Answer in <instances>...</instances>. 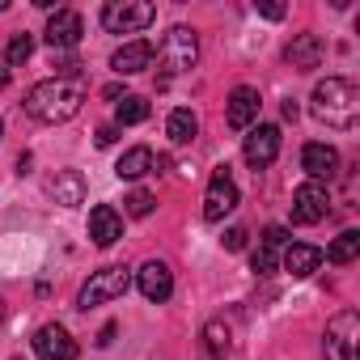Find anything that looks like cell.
Wrapping results in <instances>:
<instances>
[{"label":"cell","mask_w":360,"mask_h":360,"mask_svg":"<svg viewBox=\"0 0 360 360\" xmlns=\"http://www.w3.org/2000/svg\"><path fill=\"white\" fill-rule=\"evenodd\" d=\"M195 131H200V119H195V110H187V106L169 110V119H165V136H169L174 144H191V140H195Z\"/></svg>","instance_id":"obj_21"},{"label":"cell","mask_w":360,"mask_h":360,"mask_svg":"<svg viewBox=\"0 0 360 360\" xmlns=\"http://www.w3.org/2000/svg\"><path fill=\"white\" fill-rule=\"evenodd\" d=\"M0 136H5V123H0Z\"/></svg>","instance_id":"obj_32"},{"label":"cell","mask_w":360,"mask_h":360,"mask_svg":"<svg viewBox=\"0 0 360 360\" xmlns=\"http://www.w3.org/2000/svg\"><path fill=\"white\" fill-rule=\"evenodd\" d=\"M309 102H314V115H318L326 127H335V131H347V127H356V119H360V94H356V85L343 81V77L318 81Z\"/></svg>","instance_id":"obj_2"},{"label":"cell","mask_w":360,"mask_h":360,"mask_svg":"<svg viewBox=\"0 0 360 360\" xmlns=\"http://www.w3.org/2000/svg\"><path fill=\"white\" fill-rule=\"evenodd\" d=\"M322 56H326V43H322L318 34H297V39L288 43V51H284V60H288L297 72H314V68L322 64Z\"/></svg>","instance_id":"obj_14"},{"label":"cell","mask_w":360,"mask_h":360,"mask_svg":"<svg viewBox=\"0 0 360 360\" xmlns=\"http://www.w3.org/2000/svg\"><path fill=\"white\" fill-rule=\"evenodd\" d=\"M43 34H47L51 51H72V47L81 43V34H85V22H81V13H72V9H56Z\"/></svg>","instance_id":"obj_8"},{"label":"cell","mask_w":360,"mask_h":360,"mask_svg":"<svg viewBox=\"0 0 360 360\" xmlns=\"http://www.w3.org/2000/svg\"><path fill=\"white\" fill-rule=\"evenodd\" d=\"M9 85V68H0V89H5Z\"/></svg>","instance_id":"obj_31"},{"label":"cell","mask_w":360,"mask_h":360,"mask_svg":"<svg viewBox=\"0 0 360 360\" xmlns=\"http://www.w3.org/2000/svg\"><path fill=\"white\" fill-rule=\"evenodd\" d=\"M326 187L322 183H301L297 191H292V221L297 225H318L322 217H326Z\"/></svg>","instance_id":"obj_9"},{"label":"cell","mask_w":360,"mask_h":360,"mask_svg":"<svg viewBox=\"0 0 360 360\" xmlns=\"http://www.w3.org/2000/svg\"><path fill=\"white\" fill-rule=\"evenodd\" d=\"M322 352H326V360H356V352H360V314L356 309H343L326 322Z\"/></svg>","instance_id":"obj_4"},{"label":"cell","mask_w":360,"mask_h":360,"mask_svg":"<svg viewBox=\"0 0 360 360\" xmlns=\"http://www.w3.org/2000/svg\"><path fill=\"white\" fill-rule=\"evenodd\" d=\"M284 271L288 276H297V280H305V276H314L318 267H322V250L318 246H305V242H292V246H284Z\"/></svg>","instance_id":"obj_19"},{"label":"cell","mask_w":360,"mask_h":360,"mask_svg":"<svg viewBox=\"0 0 360 360\" xmlns=\"http://www.w3.org/2000/svg\"><path fill=\"white\" fill-rule=\"evenodd\" d=\"M144 119H148V102H144L140 94H123V102H119V123L131 127V123H144Z\"/></svg>","instance_id":"obj_25"},{"label":"cell","mask_w":360,"mask_h":360,"mask_svg":"<svg viewBox=\"0 0 360 360\" xmlns=\"http://www.w3.org/2000/svg\"><path fill=\"white\" fill-rule=\"evenodd\" d=\"M85 102V81L81 77H51L39 81L26 94V115L39 123H68Z\"/></svg>","instance_id":"obj_1"},{"label":"cell","mask_w":360,"mask_h":360,"mask_svg":"<svg viewBox=\"0 0 360 360\" xmlns=\"http://www.w3.org/2000/svg\"><path fill=\"white\" fill-rule=\"evenodd\" d=\"M148 169H153V148H144V144L127 148V153L115 161V174H119V178H144Z\"/></svg>","instance_id":"obj_22"},{"label":"cell","mask_w":360,"mask_h":360,"mask_svg":"<svg viewBox=\"0 0 360 360\" xmlns=\"http://www.w3.org/2000/svg\"><path fill=\"white\" fill-rule=\"evenodd\" d=\"M259 13H263L267 22H280V18H284L288 9H284V5H259Z\"/></svg>","instance_id":"obj_30"},{"label":"cell","mask_w":360,"mask_h":360,"mask_svg":"<svg viewBox=\"0 0 360 360\" xmlns=\"http://www.w3.org/2000/svg\"><path fill=\"white\" fill-rule=\"evenodd\" d=\"M259 106H263L259 89H250V85H238V89L229 94V110H225L229 127H238V131L255 127V119H259Z\"/></svg>","instance_id":"obj_11"},{"label":"cell","mask_w":360,"mask_h":360,"mask_svg":"<svg viewBox=\"0 0 360 360\" xmlns=\"http://www.w3.org/2000/svg\"><path fill=\"white\" fill-rule=\"evenodd\" d=\"M89 238H94V246H115L123 238V217L110 204H98L89 212Z\"/></svg>","instance_id":"obj_18"},{"label":"cell","mask_w":360,"mask_h":360,"mask_svg":"<svg viewBox=\"0 0 360 360\" xmlns=\"http://www.w3.org/2000/svg\"><path fill=\"white\" fill-rule=\"evenodd\" d=\"M153 18H157V9L148 0H115V5L102 9V26L110 34H140L153 26Z\"/></svg>","instance_id":"obj_5"},{"label":"cell","mask_w":360,"mask_h":360,"mask_svg":"<svg viewBox=\"0 0 360 360\" xmlns=\"http://www.w3.org/2000/svg\"><path fill=\"white\" fill-rule=\"evenodd\" d=\"M115 140H119V127H115V123L98 127V144H102V148H106V144H115Z\"/></svg>","instance_id":"obj_29"},{"label":"cell","mask_w":360,"mask_h":360,"mask_svg":"<svg viewBox=\"0 0 360 360\" xmlns=\"http://www.w3.org/2000/svg\"><path fill=\"white\" fill-rule=\"evenodd\" d=\"M51 200L64 204V208L85 204V178L77 169H56V178H51Z\"/></svg>","instance_id":"obj_20"},{"label":"cell","mask_w":360,"mask_h":360,"mask_svg":"<svg viewBox=\"0 0 360 360\" xmlns=\"http://www.w3.org/2000/svg\"><path fill=\"white\" fill-rule=\"evenodd\" d=\"M246 161L255 165V169H263V165H271L276 161V153H280V127H271V123H259V127H250V136H246Z\"/></svg>","instance_id":"obj_10"},{"label":"cell","mask_w":360,"mask_h":360,"mask_svg":"<svg viewBox=\"0 0 360 360\" xmlns=\"http://www.w3.org/2000/svg\"><path fill=\"white\" fill-rule=\"evenodd\" d=\"M233 208H238V183H233L229 165H221V169L208 178V191H204V221L217 225V221H225Z\"/></svg>","instance_id":"obj_7"},{"label":"cell","mask_w":360,"mask_h":360,"mask_svg":"<svg viewBox=\"0 0 360 360\" xmlns=\"http://www.w3.org/2000/svg\"><path fill=\"white\" fill-rule=\"evenodd\" d=\"M34 352H39V360H72L77 356V339L64 330V326H43L39 335H34Z\"/></svg>","instance_id":"obj_13"},{"label":"cell","mask_w":360,"mask_h":360,"mask_svg":"<svg viewBox=\"0 0 360 360\" xmlns=\"http://www.w3.org/2000/svg\"><path fill=\"white\" fill-rule=\"evenodd\" d=\"M301 165L309 174V183H322V178H335L339 174V153L330 144H305L301 148Z\"/></svg>","instance_id":"obj_17"},{"label":"cell","mask_w":360,"mask_h":360,"mask_svg":"<svg viewBox=\"0 0 360 360\" xmlns=\"http://www.w3.org/2000/svg\"><path fill=\"white\" fill-rule=\"evenodd\" d=\"M30 56H34V39H30V34H13V39H9V47H5V60H9V68L26 64Z\"/></svg>","instance_id":"obj_26"},{"label":"cell","mask_w":360,"mask_h":360,"mask_svg":"<svg viewBox=\"0 0 360 360\" xmlns=\"http://www.w3.org/2000/svg\"><path fill=\"white\" fill-rule=\"evenodd\" d=\"M153 64V43H144V39H131V43H123L115 56H110V68L119 72V77H136V72H144Z\"/></svg>","instance_id":"obj_15"},{"label":"cell","mask_w":360,"mask_h":360,"mask_svg":"<svg viewBox=\"0 0 360 360\" xmlns=\"http://www.w3.org/2000/svg\"><path fill=\"white\" fill-rule=\"evenodd\" d=\"M127 288H131V271H127V267H102V271H94V276L85 280L77 305H81V309H94V305H106V301L123 297Z\"/></svg>","instance_id":"obj_6"},{"label":"cell","mask_w":360,"mask_h":360,"mask_svg":"<svg viewBox=\"0 0 360 360\" xmlns=\"http://www.w3.org/2000/svg\"><path fill=\"white\" fill-rule=\"evenodd\" d=\"M153 56H157L161 72H169V77L191 72V68H195V60H200V39H195V30H191V26H174V30L161 39V47H157Z\"/></svg>","instance_id":"obj_3"},{"label":"cell","mask_w":360,"mask_h":360,"mask_svg":"<svg viewBox=\"0 0 360 360\" xmlns=\"http://www.w3.org/2000/svg\"><path fill=\"white\" fill-rule=\"evenodd\" d=\"M0 318H5V305H0Z\"/></svg>","instance_id":"obj_33"},{"label":"cell","mask_w":360,"mask_h":360,"mask_svg":"<svg viewBox=\"0 0 360 360\" xmlns=\"http://www.w3.org/2000/svg\"><path fill=\"white\" fill-rule=\"evenodd\" d=\"M136 284H140V292H144L148 301H165V297L174 292V276H169V267H165L161 259H148V263L136 271Z\"/></svg>","instance_id":"obj_16"},{"label":"cell","mask_w":360,"mask_h":360,"mask_svg":"<svg viewBox=\"0 0 360 360\" xmlns=\"http://www.w3.org/2000/svg\"><path fill=\"white\" fill-rule=\"evenodd\" d=\"M221 242H225V250H242V246H246V229H229Z\"/></svg>","instance_id":"obj_28"},{"label":"cell","mask_w":360,"mask_h":360,"mask_svg":"<svg viewBox=\"0 0 360 360\" xmlns=\"http://www.w3.org/2000/svg\"><path fill=\"white\" fill-rule=\"evenodd\" d=\"M204 339H208V352H212L217 360H225V356H229V347H233V339H229V326H225L221 318H212V322L204 326Z\"/></svg>","instance_id":"obj_24"},{"label":"cell","mask_w":360,"mask_h":360,"mask_svg":"<svg viewBox=\"0 0 360 360\" xmlns=\"http://www.w3.org/2000/svg\"><path fill=\"white\" fill-rule=\"evenodd\" d=\"M153 204H157V200H153V191H131V195L123 200L127 217H148V212H153Z\"/></svg>","instance_id":"obj_27"},{"label":"cell","mask_w":360,"mask_h":360,"mask_svg":"<svg viewBox=\"0 0 360 360\" xmlns=\"http://www.w3.org/2000/svg\"><path fill=\"white\" fill-rule=\"evenodd\" d=\"M284 246H288V229H284V225H271V229L263 233L259 250L250 255V267H255L259 276H271V271L280 267V255H284Z\"/></svg>","instance_id":"obj_12"},{"label":"cell","mask_w":360,"mask_h":360,"mask_svg":"<svg viewBox=\"0 0 360 360\" xmlns=\"http://www.w3.org/2000/svg\"><path fill=\"white\" fill-rule=\"evenodd\" d=\"M356 255H360V233H356V229H343V233L330 242V250H326V259H330V263H339V267H343V263H352Z\"/></svg>","instance_id":"obj_23"}]
</instances>
